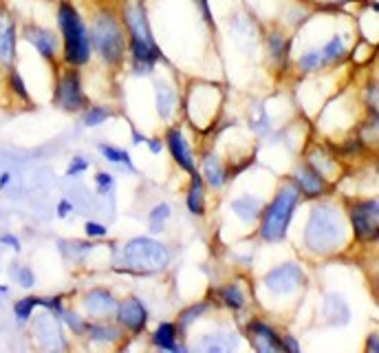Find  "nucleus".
<instances>
[{
	"mask_svg": "<svg viewBox=\"0 0 379 353\" xmlns=\"http://www.w3.org/2000/svg\"><path fill=\"white\" fill-rule=\"evenodd\" d=\"M128 36V64L135 75L146 77L166 60L150 24L146 0H120L117 5Z\"/></svg>",
	"mask_w": 379,
	"mask_h": 353,
	"instance_id": "1",
	"label": "nucleus"
},
{
	"mask_svg": "<svg viewBox=\"0 0 379 353\" xmlns=\"http://www.w3.org/2000/svg\"><path fill=\"white\" fill-rule=\"evenodd\" d=\"M113 265L120 274L135 279L161 276L172 265V250L152 234L130 237L113 250Z\"/></svg>",
	"mask_w": 379,
	"mask_h": 353,
	"instance_id": "2",
	"label": "nucleus"
},
{
	"mask_svg": "<svg viewBox=\"0 0 379 353\" xmlns=\"http://www.w3.org/2000/svg\"><path fill=\"white\" fill-rule=\"evenodd\" d=\"M88 33L97 60L111 73L120 71L128 60V36L117 7L97 5L90 14Z\"/></svg>",
	"mask_w": 379,
	"mask_h": 353,
	"instance_id": "3",
	"label": "nucleus"
},
{
	"mask_svg": "<svg viewBox=\"0 0 379 353\" xmlns=\"http://www.w3.org/2000/svg\"><path fill=\"white\" fill-rule=\"evenodd\" d=\"M56 24L62 40L60 62L77 69L88 67L90 60H93V45H90L88 22L82 18L80 9L73 5V0H58Z\"/></svg>",
	"mask_w": 379,
	"mask_h": 353,
	"instance_id": "4",
	"label": "nucleus"
},
{
	"mask_svg": "<svg viewBox=\"0 0 379 353\" xmlns=\"http://www.w3.org/2000/svg\"><path fill=\"white\" fill-rule=\"evenodd\" d=\"M346 226L333 203H318L305 228V245L316 254H331L344 245Z\"/></svg>",
	"mask_w": 379,
	"mask_h": 353,
	"instance_id": "5",
	"label": "nucleus"
},
{
	"mask_svg": "<svg viewBox=\"0 0 379 353\" xmlns=\"http://www.w3.org/2000/svg\"><path fill=\"white\" fill-rule=\"evenodd\" d=\"M300 203V190L293 184H284L273 194V199L263 205L258 223V237L267 243H278L287 237V230L291 226L293 212Z\"/></svg>",
	"mask_w": 379,
	"mask_h": 353,
	"instance_id": "6",
	"label": "nucleus"
},
{
	"mask_svg": "<svg viewBox=\"0 0 379 353\" xmlns=\"http://www.w3.org/2000/svg\"><path fill=\"white\" fill-rule=\"evenodd\" d=\"M54 107L62 113L69 115H80L88 104V93L84 86V75L82 69L69 67V64H60L56 71V82H54V95H51Z\"/></svg>",
	"mask_w": 379,
	"mask_h": 353,
	"instance_id": "7",
	"label": "nucleus"
},
{
	"mask_svg": "<svg viewBox=\"0 0 379 353\" xmlns=\"http://www.w3.org/2000/svg\"><path fill=\"white\" fill-rule=\"evenodd\" d=\"M20 38L27 42L40 60H45L47 64H51L56 71L60 67V56H62V40L60 33L56 29H49L45 24L38 22H22L20 27Z\"/></svg>",
	"mask_w": 379,
	"mask_h": 353,
	"instance_id": "8",
	"label": "nucleus"
},
{
	"mask_svg": "<svg viewBox=\"0 0 379 353\" xmlns=\"http://www.w3.org/2000/svg\"><path fill=\"white\" fill-rule=\"evenodd\" d=\"M113 320L124 329L128 338H139L146 334L148 322H150V309L143 303L141 296H126L120 298L117 309L113 313Z\"/></svg>",
	"mask_w": 379,
	"mask_h": 353,
	"instance_id": "9",
	"label": "nucleus"
},
{
	"mask_svg": "<svg viewBox=\"0 0 379 353\" xmlns=\"http://www.w3.org/2000/svg\"><path fill=\"white\" fill-rule=\"evenodd\" d=\"M18 40H20L18 18L5 3H0V71L16 67Z\"/></svg>",
	"mask_w": 379,
	"mask_h": 353,
	"instance_id": "10",
	"label": "nucleus"
},
{
	"mask_svg": "<svg viewBox=\"0 0 379 353\" xmlns=\"http://www.w3.org/2000/svg\"><path fill=\"white\" fill-rule=\"evenodd\" d=\"M163 143L172 157V162L186 173L188 177L192 173H197L199 170V157L194 152L192 143L188 139V135L183 133V128L179 124H168L166 133H163Z\"/></svg>",
	"mask_w": 379,
	"mask_h": 353,
	"instance_id": "11",
	"label": "nucleus"
},
{
	"mask_svg": "<svg viewBox=\"0 0 379 353\" xmlns=\"http://www.w3.org/2000/svg\"><path fill=\"white\" fill-rule=\"evenodd\" d=\"M31 334L42 349H49V351L69 349V340L64 336V324L60 316L49 309H45L42 316L31 318Z\"/></svg>",
	"mask_w": 379,
	"mask_h": 353,
	"instance_id": "12",
	"label": "nucleus"
},
{
	"mask_svg": "<svg viewBox=\"0 0 379 353\" xmlns=\"http://www.w3.org/2000/svg\"><path fill=\"white\" fill-rule=\"evenodd\" d=\"M350 228L360 241L379 239V199H364L350 205Z\"/></svg>",
	"mask_w": 379,
	"mask_h": 353,
	"instance_id": "13",
	"label": "nucleus"
},
{
	"mask_svg": "<svg viewBox=\"0 0 379 353\" xmlns=\"http://www.w3.org/2000/svg\"><path fill=\"white\" fill-rule=\"evenodd\" d=\"M117 303H120V298H117L113 290H108V287L104 285H95L80 296V311L88 320L113 318Z\"/></svg>",
	"mask_w": 379,
	"mask_h": 353,
	"instance_id": "14",
	"label": "nucleus"
},
{
	"mask_svg": "<svg viewBox=\"0 0 379 353\" xmlns=\"http://www.w3.org/2000/svg\"><path fill=\"white\" fill-rule=\"evenodd\" d=\"M305 283H307V274L298 263H282L278 267H273L271 272H267L263 279L265 290H269L276 296L291 294V292L300 290Z\"/></svg>",
	"mask_w": 379,
	"mask_h": 353,
	"instance_id": "15",
	"label": "nucleus"
},
{
	"mask_svg": "<svg viewBox=\"0 0 379 353\" xmlns=\"http://www.w3.org/2000/svg\"><path fill=\"white\" fill-rule=\"evenodd\" d=\"M154 88V111L159 115V120L166 124H172L181 111V93L179 88L168 80V77H154L152 80Z\"/></svg>",
	"mask_w": 379,
	"mask_h": 353,
	"instance_id": "16",
	"label": "nucleus"
},
{
	"mask_svg": "<svg viewBox=\"0 0 379 353\" xmlns=\"http://www.w3.org/2000/svg\"><path fill=\"white\" fill-rule=\"evenodd\" d=\"M126 338L124 329L117 324L113 318H99V320H88L84 340L95 347H120L122 340Z\"/></svg>",
	"mask_w": 379,
	"mask_h": 353,
	"instance_id": "17",
	"label": "nucleus"
},
{
	"mask_svg": "<svg viewBox=\"0 0 379 353\" xmlns=\"http://www.w3.org/2000/svg\"><path fill=\"white\" fill-rule=\"evenodd\" d=\"M245 336L250 340V345L260 353H276L282 349V338L276 334L273 327H269L265 320L254 318L245 324Z\"/></svg>",
	"mask_w": 379,
	"mask_h": 353,
	"instance_id": "18",
	"label": "nucleus"
},
{
	"mask_svg": "<svg viewBox=\"0 0 379 353\" xmlns=\"http://www.w3.org/2000/svg\"><path fill=\"white\" fill-rule=\"evenodd\" d=\"M150 345L163 353H186L188 345L175 320H161L150 331Z\"/></svg>",
	"mask_w": 379,
	"mask_h": 353,
	"instance_id": "19",
	"label": "nucleus"
},
{
	"mask_svg": "<svg viewBox=\"0 0 379 353\" xmlns=\"http://www.w3.org/2000/svg\"><path fill=\"white\" fill-rule=\"evenodd\" d=\"M199 173L210 190H223L229 181V170L225 162L214 150H205L199 159Z\"/></svg>",
	"mask_w": 379,
	"mask_h": 353,
	"instance_id": "20",
	"label": "nucleus"
},
{
	"mask_svg": "<svg viewBox=\"0 0 379 353\" xmlns=\"http://www.w3.org/2000/svg\"><path fill=\"white\" fill-rule=\"evenodd\" d=\"M236 347H239L236 334L225 329V327H218V329L201 334L197 338V343L192 345L194 351H201V353H227V351L236 349Z\"/></svg>",
	"mask_w": 379,
	"mask_h": 353,
	"instance_id": "21",
	"label": "nucleus"
},
{
	"mask_svg": "<svg viewBox=\"0 0 379 353\" xmlns=\"http://www.w3.org/2000/svg\"><path fill=\"white\" fill-rule=\"evenodd\" d=\"M293 184L298 186L300 194L309 199H318L326 192V179L320 170H316L311 164H300L293 173Z\"/></svg>",
	"mask_w": 379,
	"mask_h": 353,
	"instance_id": "22",
	"label": "nucleus"
},
{
	"mask_svg": "<svg viewBox=\"0 0 379 353\" xmlns=\"http://www.w3.org/2000/svg\"><path fill=\"white\" fill-rule=\"evenodd\" d=\"M207 298H210L216 307H225L229 311H241L247 307V294L243 290V285L236 281H229V283L214 287Z\"/></svg>",
	"mask_w": 379,
	"mask_h": 353,
	"instance_id": "23",
	"label": "nucleus"
},
{
	"mask_svg": "<svg viewBox=\"0 0 379 353\" xmlns=\"http://www.w3.org/2000/svg\"><path fill=\"white\" fill-rule=\"evenodd\" d=\"M186 210L194 217V219H203L207 214V186L201 177V173L190 175L188 181V190H186Z\"/></svg>",
	"mask_w": 379,
	"mask_h": 353,
	"instance_id": "24",
	"label": "nucleus"
},
{
	"mask_svg": "<svg viewBox=\"0 0 379 353\" xmlns=\"http://www.w3.org/2000/svg\"><path fill=\"white\" fill-rule=\"evenodd\" d=\"M214 307H216V305H214L207 296H205L203 300H199V303H192V305H188V307H183V309L177 313V318H175V322H177V327H179L181 336L188 340V334H190L192 327H194V324H199L203 318L210 316Z\"/></svg>",
	"mask_w": 379,
	"mask_h": 353,
	"instance_id": "25",
	"label": "nucleus"
},
{
	"mask_svg": "<svg viewBox=\"0 0 379 353\" xmlns=\"http://www.w3.org/2000/svg\"><path fill=\"white\" fill-rule=\"evenodd\" d=\"M229 210L234 212V217H239L243 223H254V221L260 219V212H263V201L254 194H239L234 197L229 203Z\"/></svg>",
	"mask_w": 379,
	"mask_h": 353,
	"instance_id": "26",
	"label": "nucleus"
},
{
	"mask_svg": "<svg viewBox=\"0 0 379 353\" xmlns=\"http://www.w3.org/2000/svg\"><path fill=\"white\" fill-rule=\"evenodd\" d=\"M97 152L102 155V159L108 162L111 166L122 168V170H126V173H133V175L137 173V166L126 148H120V146H115V143H108V141H99Z\"/></svg>",
	"mask_w": 379,
	"mask_h": 353,
	"instance_id": "27",
	"label": "nucleus"
},
{
	"mask_svg": "<svg viewBox=\"0 0 379 353\" xmlns=\"http://www.w3.org/2000/svg\"><path fill=\"white\" fill-rule=\"evenodd\" d=\"M5 88H7V93L14 97L16 102H20V104H33L31 91L27 86V82H24V77H22L18 67H11V69L5 71Z\"/></svg>",
	"mask_w": 379,
	"mask_h": 353,
	"instance_id": "28",
	"label": "nucleus"
},
{
	"mask_svg": "<svg viewBox=\"0 0 379 353\" xmlns=\"http://www.w3.org/2000/svg\"><path fill=\"white\" fill-rule=\"evenodd\" d=\"M115 117V111L111 104H88V107L80 113V124L84 128H99Z\"/></svg>",
	"mask_w": 379,
	"mask_h": 353,
	"instance_id": "29",
	"label": "nucleus"
},
{
	"mask_svg": "<svg viewBox=\"0 0 379 353\" xmlns=\"http://www.w3.org/2000/svg\"><path fill=\"white\" fill-rule=\"evenodd\" d=\"M170 219H172V205H170L168 201L154 203L148 212V234H152V237L163 234Z\"/></svg>",
	"mask_w": 379,
	"mask_h": 353,
	"instance_id": "30",
	"label": "nucleus"
},
{
	"mask_svg": "<svg viewBox=\"0 0 379 353\" xmlns=\"http://www.w3.org/2000/svg\"><path fill=\"white\" fill-rule=\"evenodd\" d=\"M58 247H60V252L64 258H71V260H84L88 254H93L97 250V245L95 241H90V239H73V241H58Z\"/></svg>",
	"mask_w": 379,
	"mask_h": 353,
	"instance_id": "31",
	"label": "nucleus"
},
{
	"mask_svg": "<svg viewBox=\"0 0 379 353\" xmlns=\"http://www.w3.org/2000/svg\"><path fill=\"white\" fill-rule=\"evenodd\" d=\"M60 320L64 324V329H67L73 338H84L86 334V327H88V318L84 316V313L80 309H75V307H64L60 313Z\"/></svg>",
	"mask_w": 379,
	"mask_h": 353,
	"instance_id": "32",
	"label": "nucleus"
},
{
	"mask_svg": "<svg viewBox=\"0 0 379 353\" xmlns=\"http://www.w3.org/2000/svg\"><path fill=\"white\" fill-rule=\"evenodd\" d=\"M320 49V56H322V62L324 67H331V64L339 62L346 58V42L342 36H333L331 40H326Z\"/></svg>",
	"mask_w": 379,
	"mask_h": 353,
	"instance_id": "33",
	"label": "nucleus"
},
{
	"mask_svg": "<svg viewBox=\"0 0 379 353\" xmlns=\"http://www.w3.org/2000/svg\"><path fill=\"white\" fill-rule=\"evenodd\" d=\"M38 307H40V296H33L31 294V296L18 298L11 309H14V318H16L18 324H29Z\"/></svg>",
	"mask_w": 379,
	"mask_h": 353,
	"instance_id": "34",
	"label": "nucleus"
},
{
	"mask_svg": "<svg viewBox=\"0 0 379 353\" xmlns=\"http://www.w3.org/2000/svg\"><path fill=\"white\" fill-rule=\"evenodd\" d=\"M9 276H11V283H16L18 287H22V290H33L38 283L33 267L27 263H11Z\"/></svg>",
	"mask_w": 379,
	"mask_h": 353,
	"instance_id": "35",
	"label": "nucleus"
},
{
	"mask_svg": "<svg viewBox=\"0 0 379 353\" xmlns=\"http://www.w3.org/2000/svg\"><path fill=\"white\" fill-rule=\"evenodd\" d=\"M93 184H95L97 197L106 199V197H113V190L117 186V179H115L113 173H108V170H97L95 177H93Z\"/></svg>",
	"mask_w": 379,
	"mask_h": 353,
	"instance_id": "36",
	"label": "nucleus"
},
{
	"mask_svg": "<svg viewBox=\"0 0 379 353\" xmlns=\"http://www.w3.org/2000/svg\"><path fill=\"white\" fill-rule=\"evenodd\" d=\"M88 168H90L88 157H84V155H73L71 159H69V164H67V170H64V175H67L69 179H77V177H82Z\"/></svg>",
	"mask_w": 379,
	"mask_h": 353,
	"instance_id": "37",
	"label": "nucleus"
},
{
	"mask_svg": "<svg viewBox=\"0 0 379 353\" xmlns=\"http://www.w3.org/2000/svg\"><path fill=\"white\" fill-rule=\"evenodd\" d=\"M108 226L102 223V221H86L84 223V237L90 241H104L108 239Z\"/></svg>",
	"mask_w": 379,
	"mask_h": 353,
	"instance_id": "38",
	"label": "nucleus"
},
{
	"mask_svg": "<svg viewBox=\"0 0 379 353\" xmlns=\"http://www.w3.org/2000/svg\"><path fill=\"white\" fill-rule=\"evenodd\" d=\"M269 51H271V58H276V60L284 58V54H287V40L280 33H271L269 36Z\"/></svg>",
	"mask_w": 379,
	"mask_h": 353,
	"instance_id": "39",
	"label": "nucleus"
},
{
	"mask_svg": "<svg viewBox=\"0 0 379 353\" xmlns=\"http://www.w3.org/2000/svg\"><path fill=\"white\" fill-rule=\"evenodd\" d=\"M0 245H5L7 250L16 252V254L22 252V241L16 237L14 232H3V234H0Z\"/></svg>",
	"mask_w": 379,
	"mask_h": 353,
	"instance_id": "40",
	"label": "nucleus"
},
{
	"mask_svg": "<svg viewBox=\"0 0 379 353\" xmlns=\"http://www.w3.org/2000/svg\"><path fill=\"white\" fill-rule=\"evenodd\" d=\"M194 5H197V9L201 11V16L203 20L210 24V27L214 29L216 27V22H214V14H212V7H210V0H192Z\"/></svg>",
	"mask_w": 379,
	"mask_h": 353,
	"instance_id": "41",
	"label": "nucleus"
},
{
	"mask_svg": "<svg viewBox=\"0 0 379 353\" xmlns=\"http://www.w3.org/2000/svg\"><path fill=\"white\" fill-rule=\"evenodd\" d=\"M73 212H75V205H73L71 199L64 197V199L58 201V205H56V214H58V219H69Z\"/></svg>",
	"mask_w": 379,
	"mask_h": 353,
	"instance_id": "42",
	"label": "nucleus"
},
{
	"mask_svg": "<svg viewBox=\"0 0 379 353\" xmlns=\"http://www.w3.org/2000/svg\"><path fill=\"white\" fill-rule=\"evenodd\" d=\"M146 148H148L152 155H161V150L166 148L163 137H146Z\"/></svg>",
	"mask_w": 379,
	"mask_h": 353,
	"instance_id": "43",
	"label": "nucleus"
},
{
	"mask_svg": "<svg viewBox=\"0 0 379 353\" xmlns=\"http://www.w3.org/2000/svg\"><path fill=\"white\" fill-rule=\"evenodd\" d=\"M280 338H282V349L284 351H293V353L300 351V345H298V340L293 336H280Z\"/></svg>",
	"mask_w": 379,
	"mask_h": 353,
	"instance_id": "44",
	"label": "nucleus"
},
{
	"mask_svg": "<svg viewBox=\"0 0 379 353\" xmlns=\"http://www.w3.org/2000/svg\"><path fill=\"white\" fill-rule=\"evenodd\" d=\"M130 137H133L135 146H141V143H146V135H143L141 130H137V128H130Z\"/></svg>",
	"mask_w": 379,
	"mask_h": 353,
	"instance_id": "45",
	"label": "nucleus"
},
{
	"mask_svg": "<svg viewBox=\"0 0 379 353\" xmlns=\"http://www.w3.org/2000/svg\"><path fill=\"white\" fill-rule=\"evenodd\" d=\"M11 181H14V175L7 173V170H5V173H0V190H5Z\"/></svg>",
	"mask_w": 379,
	"mask_h": 353,
	"instance_id": "46",
	"label": "nucleus"
},
{
	"mask_svg": "<svg viewBox=\"0 0 379 353\" xmlns=\"http://www.w3.org/2000/svg\"><path fill=\"white\" fill-rule=\"evenodd\" d=\"M366 351H379V336L373 334L369 338V343H366Z\"/></svg>",
	"mask_w": 379,
	"mask_h": 353,
	"instance_id": "47",
	"label": "nucleus"
},
{
	"mask_svg": "<svg viewBox=\"0 0 379 353\" xmlns=\"http://www.w3.org/2000/svg\"><path fill=\"white\" fill-rule=\"evenodd\" d=\"M331 3H339V0H331Z\"/></svg>",
	"mask_w": 379,
	"mask_h": 353,
	"instance_id": "48",
	"label": "nucleus"
},
{
	"mask_svg": "<svg viewBox=\"0 0 379 353\" xmlns=\"http://www.w3.org/2000/svg\"><path fill=\"white\" fill-rule=\"evenodd\" d=\"M56 3H58V0H56Z\"/></svg>",
	"mask_w": 379,
	"mask_h": 353,
	"instance_id": "49",
	"label": "nucleus"
}]
</instances>
